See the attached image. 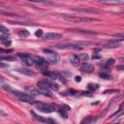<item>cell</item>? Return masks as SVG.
I'll list each match as a JSON object with an SVG mask.
<instances>
[{
    "mask_svg": "<svg viewBox=\"0 0 124 124\" xmlns=\"http://www.w3.org/2000/svg\"><path fill=\"white\" fill-rule=\"evenodd\" d=\"M79 59H82V60H87V59H88V56H87L86 54H81V55L79 56Z\"/></svg>",
    "mask_w": 124,
    "mask_h": 124,
    "instance_id": "33",
    "label": "cell"
},
{
    "mask_svg": "<svg viewBox=\"0 0 124 124\" xmlns=\"http://www.w3.org/2000/svg\"><path fill=\"white\" fill-rule=\"evenodd\" d=\"M90 92H88V91H86V92H82V95H86V96H88V97H90L91 96V94H89Z\"/></svg>",
    "mask_w": 124,
    "mask_h": 124,
    "instance_id": "36",
    "label": "cell"
},
{
    "mask_svg": "<svg viewBox=\"0 0 124 124\" xmlns=\"http://www.w3.org/2000/svg\"><path fill=\"white\" fill-rule=\"evenodd\" d=\"M116 124H118V123H116Z\"/></svg>",
    "mask_w": 124,
    "mask_h": 124,
    "instance_id": "38",
    "label": "cell"
},
{
    "mask_svg": "<svg viewBox=\"0 0 124 124\" xmlns=\"http://www.w3.org/2000/svg\"><path fill=\"white\" fill-rule=\"evenodd\" d=\"M56 48L59 49H75V50H80L83 48V46H81L80 45L77 44H63V45H57L55 46Z\"/></svg>",
    "mask_w": 124,
    "mask_h": 124,
    "instance_id": "5",
    "label": "cell"
},
{
    "mask_svg": "<svg viewBox=\"0 0 124 124\" xmlns=\"http://www.w3.org/2000/svg\"><path fill=\"white\" fill-rule=\"evenodd\" d=\"M31 115H32V117H33L34 119H36L37 121H39V122H45V123H46V119H45L44 117L38 115L37 113H35L34 110H31Z\"/></svg>",
    "mask_w": 124,
    "mask_h": 124,
    "instance_id": "19",
    "label": "cell"
},
{
    "mask_svg": "<svg viewBox=\"0 0 124 124\" xmlns=\"http://www.w3.org/2000/svg\"><path fill=\"white\" fill-rule=\"evenodd\" d=\"M35 105H36L37 109L44 112V113H50V112L56 110V108H54L52 106L47 105V104H44V103H41V102H37Z\"/></svg>",
    "mask_w": 124,
    "mask_h": 124,
    "instance_id": "3",
    "label": "cell"
},
{
    "mask_svg": "<svg viewBox=\"0 0 124 124\" xmlns=\"http://www.w3.org/2000/svg\"><path fill=\"white\" fill-rule=\"evenodd\" d=\"M16 59V57L14 56H1L0 57V60L3 61V60H6V61H14Z\"/></svg>",
    "mask_w": 124,
    "mask_h": 124,
    "instance_id": "23",
    "label": "cell"
},
{
    "mask_svg": "<svg viewBox=\"0 0 124 124\" xmlns=\"http://www.w3.org/2000/svg\"><path fill=\"white\" fill-rule=\"evenodd\" d=\"M77 94H78V92L76 90H74V89H68V90H66V91L61 93L62 96H75Z\"/></svg>",
    "mask_w": 124,
    "mask_h": 124,
    "instance_id": "18",
    "label": "cell"
},
{
    "mask_svg": "<svg viewBox=\"0 0 124 124\" xmlns=\"http://www.w3.org/2000/svg\"><path fill=\"white\" fill-rule=\"evenodd\" d=\"M72 11L78 13H87V14H99L100 11L96 8L90 7H79V8H72Z\"/></svg>",
    "mask_w": 124,
    "mask_h": 124,
    "instance_id": "6",
    "label": "cell"
},
{
    "mask_svg": "<svg viewBox=\"0 0 124 124\" xmlns=\"http://www.w3.org/2000/svg\"><path fill=\"white\" fill-rule=\"evenodd\" d=\"M43 74L45 75V76H46V77H48L50 79H52V80H54V79H60L61 81H63V82H65L66 80L64 79V78L60 75V74H58V73H56V72H43Z\"/></svg>",
    "mask_w": 124,
    "mask_h": 124,
    "instance_id": "9",
    "label": "cell"
},
{
    "mask_svg": "<svg viewBox=\"0 0 124 124\" xmlns=\"http://www.w3.org/2000/svg\"><path fill=\"white\" fill-rule=\"evenodd\" d=\"M75 80H76V81H78V82H79V81L81 80V78H80L79 76H78V77H76V78H75Z\"/></svg>",
    "mask_w": 124,
    "mask_h": 124,
    "instance_id": "35",
    "label": "cell"
},
{
    "mask_svg": "<svg viewBox=\"0 0 124 124\" xmlns=\"http://www.w3.org/2000/svg\"><path fill=\"white\" fill-rule=\"evenodd\" d=\"M17 56L21 58L22 63L25 64L26 66H33V65H35L34 60L32 58V55H30L28 53H18Z\"/></svg>",
    "mask_w": 124,
    "mask_h": 124,
    "instance_id": "7",
    "label": "cell"
},
{
    "mask_svg": "<svg viewBox=\"0 0 124 124\" xmlns=\"http://www.w3.org/2000/svg\"><path fill=\"white\" fill-rule=\"evenodd\" d=\"M46 84H47V87H48V89L50 90V91H57L58 89H59V85L56 83V82H54V80H52V79H46Z\"/></svg>",
    "mask_w": 124,
    "mask_h": 124,
    "instance_id": "13",
    "label": "cell"
},
{
    "mask_svg": "<svg viewBox=\"0 0 124 124\" xmlns=\"http://www.w3.org/2000/svg\"><path fill=\"white\" fill-rule=\"evenodd\" d=\"M16 71L18 72V73H20V74H22V75H25V76H35V72H33V71H31V70H28V69H25V68H18V69H16Z\"/></svg>",
    "mask_w": 124,
    "mask_h": 124,
    "instance_id": "15",
    "label": "cell"
},
{
    "mask_svg": "<svg viewBox=\"0 0 124 124\" xmlns=\"http://www.w3.org/2000/svg\"><path fill=\"white\" fill-rule=\"evenodd\" d=\"M63 18L70 22H91V21H99L98 18L94 17H79V16H63Z\"/></svg>",
    "mask_w": 124,
    "mask_h": 124,
    "instance_id": "2",
    "label": "cell"
},
{
    "mask_svg": "<svg viewBox=\"0 0 124 124\" xmlns=\"http://www.w3.org/2000/svg\"><path fill=\"white\" fill-rule=\"evenodd\" d=\"M80 71L83 72V73H92L94 71V67L93 65L87 63V62H83L81 65H80Z\"/></svg>",
    "mask_w": 124,
    "mask_h": 124,
    "instance_id": "12",
    "label": "cell"
},
{
    "mask_svg": "<svg viewBox=\"0 0 124 124\" xmlns=\"http://www.w3.org/2000/svg\"><path fill=\"white\" fill-rule=\"evenodd\" d=\"M99 77L104 78V79H110L111 78V75H110V72L108 71V70H102L100 73H99Z\"/></svg>",
    "mask_w": 124,
    "mask_h": 124,
    "instance_id": "16",
    "label": "cell"
},
{
    "mask_svg": "<svg viewBox=\"0 0 124 124\" xmlns=\"http://www.w3.org/2000/svg\"><path fill=\"white\" fill-rule=\"evenodd\" d=\"M46 124H57L53 119H51V118H46Z\"/></svg>",
    "mask_w": 124,
    "mask_h": 124,
    "instance_id": "29",
    "label": "cell"
},
{
    "mask_svg": "<svg viewBox=\"0 0 124 124\" xmlns=\"http://www.w3.org/2000/svg\"><path fill=\"white\" fill-rule=\"evenodd\" d=\"M1 87H2L5 91H7V92H13V89H12L8 84H4V83H3V84H1Z\"/></svg>",
    "mask_w": 124,
    "mask_h": 124,
    "instance_id": "25",
    "label": "cell"
},
{
    "mask_svg": "<svg viewBox=\"0 0 124 124\" xmlns=\"http://www.w3.org/2000/svg\"><path fill=\"white\" fill-rule=\"evenodd\" d=\"M18 35H19V37H21V38H26V37L29 36V32H28L26 29H23V30H20V31L18 32Z\"/></svg>",
    "mask_w": 124,
    "mask_h": 124,
    "instance_id": "22",
    "label": "cell"
},
{
    "mask_svg": "<svg viewBox=\"0 0 124 124\" xmlns=\"http://www.w3.org/2000/svg\"><path fill=\"white\" fill-rule=\"evenodd\" d=\"M43 35V30L42 29H38L36 32H35V36L36 37H42Z\"/></svg>",
    "mask_w": 124,
    "mask_h": 124,
    "instance_id": "28",
    "label": "cell"
},
{
    "mask_svg": "<svg viewBox=\"0 0 124 124\" xmlns=\"http://www.w3.org/2000/svg\"><path fill=\"white\" fill-rule=\"evenodd\" d=\"M32 58H33L34 63H35V65H36L37 67H39V68H41V69H43V70L46 69V67H47V61H46V60H45V59L42 58V57L34 56V55H32Z\"/></svg>",
    "mask_w": 124,
    "mask_h": 124,
    "instance_id": "8",
    "label": "cell"
},
{
    "mask_svg": "<svg viewBox=\"0 0 124 124\" xmlns=\"http://www.w3.org/2000/svg\"><path fill=\"white\" fill-rule=\"evenodd\" d=\"M113 64H114V59L110 58V59L107 60V61L104 63V66H106V67H110V66H112Z\"/></svg>",
    "mask_w": 124,
    "mask_h": 124,
    "instance_id": "24",
    "label": "cell"
},
{
    "mask_svg": "<svg viewBox=\"0 0 124 124\" xmlns=\"http://www.w3.org/2000/svg\"><path fill=\"white\" fill-rule=\"evenodd\" d=\"M119 46H121L120 43L115 42L113 40H110L109 42H108L104 45V47H106V48H116V47H119Z\"/></svg>",
    "mask_w": 124,
    "mask_h": 124,
    "instance_id": "14",
    "label": "cell"
},
{
    "mask_svg": "<svg viewBox=\"0 0 124 124\" xmlns=\"http://www.w3.org/2000/svg\"><path fill=\"white\" fill-rule=\"evenodd\" d=\"M117 92H119V90L118 89H108V90H105L104 91V94H111V93H117Z\"/></svg>",
    "mask_w": 124,
    "mask_h": 124,
    "instance_id": "26",
    "label": "cell"
},
{
    "mask_svg": "<svg viewBox=\"0 0 124 124\" xmlns=\"http://www.w3.org/2000/svg\"><path fill=\"white\" fill-rule=\"evenodd\" d=\"M71 109V108L69 106H66V105H60L56 108V110L64 117V118H67L68 117V111Z\"/></svg>",
    "mask_w": 124,
    "mask_h": 124,
    "instance_id": "10",
    "label": "cell"
},
{
    "mask_svg": "<svg viewBox=\"0 0 124 124\" xmlns=\"http://www.w3.org/2000/svg\"><path fill=\"white\" fill-rule=\"evenodd\" d=\"M120 13H124V9H122V10L120 11Z\"/></svg>",
    "mask_w": 124,
    "mask_h": 124,
    "instance_id": "37",
    "label": "cell"
},
{
    "mask_svg": "<svg viewBox=\"0 0 124 124\" xmlns=\"http://www.w3.org/2000/svg\"><path fill=\"white\" fill-rule=\"evenodd\" d=\"M17 99H19L20 101L22 102H25V103H29V104H36L37 101L34 100V97L30 94H27V93H23V92H20L18 90H13L12 92Z\"/></svg>",
    "mask_w": 124,
    "mask_h": 124,
    "instance_id": "1",
    "label": "cell"
},
{
    "mask_svg": "<svg viewBox=\"0 0 124 124\" xmlns=\"http://www.w3.org/2000/svg\"><path fill=\"white\" fill-rule=\"evenodd\" d=\"M92 120H93V117H92V116H86V117H84V118L80 121L79 124H89Z\"/></svg>",
    "mask_w": 124,
    "mask_h": 124,
    "instance_id": "21",
    "label": "cell"
},
{
    "mask_svg": "<svg viewBox=\"0 0 124 124\" xmlns=\"http://www.w3.org/2000/svg\"><path fill=\"white\" fill-rule=\"evenodd\" d=\"M117 69H118V70H120V71H124V64L119 65V66L117 67Z\"/></svg>",
    "mask_w": 124,
    "mask_h": 124,
    "instance_id": "34",
    "label": "cell"
},
{
    "mask_svg": "<svg viewBox=\"0 0 124 124\" xmlns=\"http://www.w3.org/2000/svg\"><path fill=\"white\" fill-rule=\"evenodd\" d=\"M87 88L90 90V91H96L98 88H99V85L98 84H96V83H89L88 85H87Z\"/></svg>",
    "mask_w": 124,
    "mask_h": 124,
    "instance_id": "20",
    "label": "cell"
},
{
    "mask_svg": "<svg viewBox=\"0 0 124 124\" xmlns=\"http://www.w3.org/2000/svg\"><path fill=\"white\" fill-rule=\"evenodd\" d=\"M2 43V45H4V46H10L11 45H12V42L11 41H4V42H1Z\"/></svg>",
    "mask_w": 124,
    "mask_h": 124,
    "instance_id": "30",
    "label": "cell"
},
{
    "mask_svg": "<svg viewBox=\"0 0 124 124\" xmlns=\"http://www.w3.org/2000/svg\"><path fill=\"white\" fill-rule=\"evenodd\" d=\"M13 51H14L13 48H10V49H4V48H1V49H0V53H1V54H4V53H11V52H13Z\"/></svg>",
    "mask_w": 124,
    "mask_h": 124,
    "instance_id": "27",
    "label": "cell"
},
{
    "mask_svg": "<svg viewBox=\"0 0 124 124\" xmlns=\"http://www.w3.org/2000/svg\"><path fill=\"white\" fill-rule=\"evenodd\" d=\"M70 61H71V63H72V65H74L75 67H78V66H79V64H80V59H79V56H78V55H73V56L71 57Z\"/></svg>",
    "mask_w": 124,
    "mask_h": 124,
    "instance_id": "17",
    "label": "cell"
},
{
    "mask_svg": "<svg viewBox=\"0 0 124 124\" xmlns=\"http://www.w3.org/2000/svg\"><path fill=\"white\" fill-rule=\"evenodd\" d=\"M43 52H44L46 55L48 56V61H50V62H52V63H57V62H59L60 57H59V55H58L57 53H55L53 50L48 49V48H45V49H43Z\"/></svg>",
    "mask_w": 124,
    "mask_h": 124,
    "instance_id": "4",
    "label": "cell"
},
{
    "mask_svg": "<svg viewBox=\"0 0 124 124\" xmlns=\"http://www.w3.org/2000/svg\"><path fill=\"white\" fill-rule=\"evenodd\" d=\"M101 58H102L101 54H93L92 55V59H101Z\"/></svg>",
    "mask_w": 124,
    "mask_h": 124,
    "instance_id": "31",
    "label": "cell"
},
{
    "mask_svg": "<svg viewBox=\"0 0 124 124\" xmlns=\"http://www.w3.org/2000/svg\"><path fill=\"white\" fill-rule=\"evenodd\" d=\"M113 41H115V42H124V37H118V38H116V39H113Z\"/></svg>",
    "mask_w": 124,
    "mask_h": 124,
    "instance_id": "32",
    "label": "cell"
},
{
    "mask_svg": "<svg viewBox=\"0 0 124 124\" xmlns=\"http://www.w3.org/2000/svg\"><path fill=\"white\" fill-rule=\"evenodd\" d=\"M62 38V34L60 33H54V32H49L44 35V39L46 40H59Z\"/></svg>",
    "mask_w": 124,
    "mask_h": 124,
    "instance_id": "11",
    "label": "cell"
}]
</instances>
